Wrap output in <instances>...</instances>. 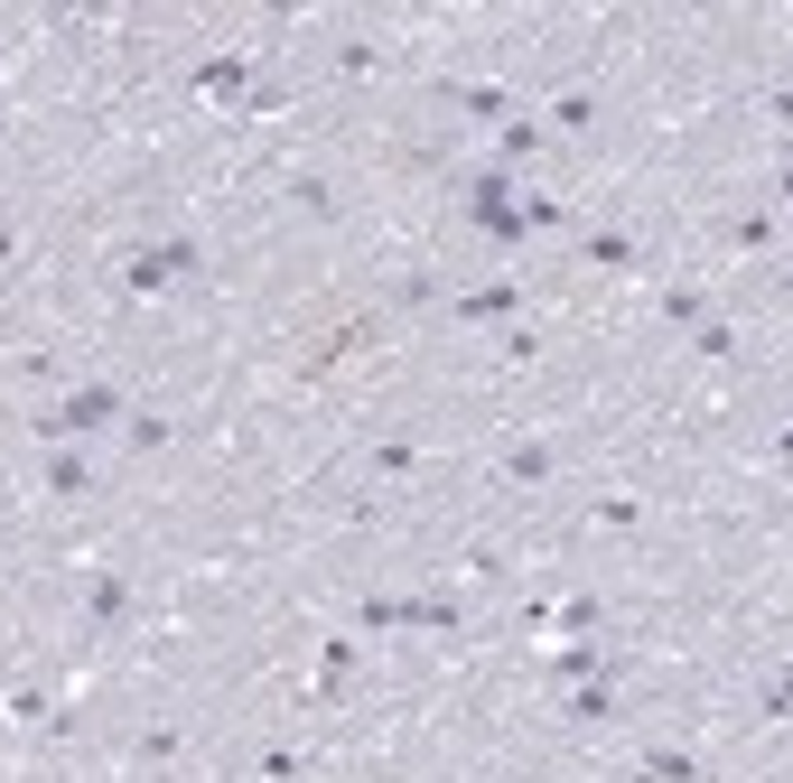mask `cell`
<instances>
[{"instance_id": "6da1fadb", "label": "cell", "mask_w": 793, "mask_h": 783, "mask_svg": "<svg viewBox=\"0 0 793 783\" xmlns=\"http://www.w3.org/2000/svg\"><path fill=\"white\" fill-rule=\"evenodd\" d=\"M103 411H113V392H75V401H66V420H56V429H93V420H103Z\"/></svg>"}]
</instances>
